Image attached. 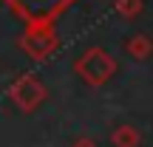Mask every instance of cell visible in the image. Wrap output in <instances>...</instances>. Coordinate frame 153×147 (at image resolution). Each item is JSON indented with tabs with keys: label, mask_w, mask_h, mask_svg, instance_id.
Masks as SVG:
<instances>
[{
	"label": "cell",
	"mask_w": 153,
	"mask_h": 147,
	"mask_svg": "<svg viewBox=\"0 0 153 147\" xmlns=\"http://www.w3.org/2000/svg\"><path fill=\"white\" fill-rule=\"evenodd\" d=\"M139 142H142V133L133 125H119L111 133V144L114 147H139Z\"/></svg>",
	"instance_id": "cell-6"
},
{
	"label": "cell",
	"mask_w": 153,
	"mask_h": 147,
	"mask_svg": "<svg viewBox=\"0 0 153 147\" xmlns=\"http://www.w3.org/2000/svg\"><path fill=\"white\" fill-rule=\"evenodd\" d=\"M145 9V0H114V11L125 20H136Z\"/></svg>",
	"instance_id": "cell-7"
},
{
	"label": "cell",
	"mask_w": 153,
	"mask_h": 147,
	"mask_svg": "<svg viewBox=\"0 0 153 147\" xmlns=\"http://www.w3.org/2000/svg\"><path fill=\"white\" fill-rule=\"evenodd\" d=\"M3 3L26 26H43V23H57L76 0H3Z\"/></svg>",
	"instance_id": "cell-1"
},
{
	"label": "cell",
	"mask_w": 153,
	"mask_h": 147,
	"mask_svg": "<svg viewBox=\"0 0 153 147\" xmlns=\"http://www.w3.org/2000/svg\"><path fill=\"white\" fill-rule=\"evenodd\" d=\"M23 51L31 57L34 62H43L60 48V37H57L54 23H43V26H26V31L17 40Z\"/></svg>",
	"instance_id": "cell-3"
},
{
	"label": "cell",
	"mask_w": 153,
	"mask_h": 147,
	"mask_svg": "<svg viewBox=\"0 0 153 147\" xmlns=\"http://www.w3.org/2000/svg\"><path fill=\"white\" fill-rule=\"evenodd\" d=\"M125 54L133 57L136 62H145L153 57V40L148 37V34H131L125 43Z\"/></svg>",
	"instance_id": "cell-5"
},
{
	"label": "cell",
	"mask_w": 153,
	"mask_h": 147,
	"mask_svg": "<svg viewBox=\"0 0 153 147\" xmlns=\"http://www.w3.org/2000/svg\"><path fill=\"white\" fill-rule=\"evenodd\" d=\"M71 147H97V142H94V139H88V136H79Z\"/></svg>",
	"instance_id": "cell-8"
},
{
	"label": "cell",
	"mask_w": 153,
	"mask_h": 147,
	"mask_svg": "<svg viewBox=\"0 0 153 147\" xmlns=\"http://www.w3.org/2000/svg\"><path fill=\"white\" fill-rule=\"evenodd\" d=\"M74 74L79 76L85 85L99 88V85H105V82L116 74V60H114L105 48L94 45V48H88L85 54L74 62Z\"/></svg>",
	"instance_id": "cell-2"
},
{
	"label": "cell",
	"mask_w": 153,
	"mask_h": 147,
	"mask_svg": "<svg viewBox=\"0 0 153 147\" xmlns=\"http://www.w3.org/2000/svg\"><path fill=\"white\" fill-rule=\"evenodd\" d=\"M45 96H48V91H45V85L34 74H23V76H17V79L9 85V99L23 110V113L37 110L40 105L45 102Z\"/></svg>",
	"instance_id": "cell-4"
}]
</instances>
